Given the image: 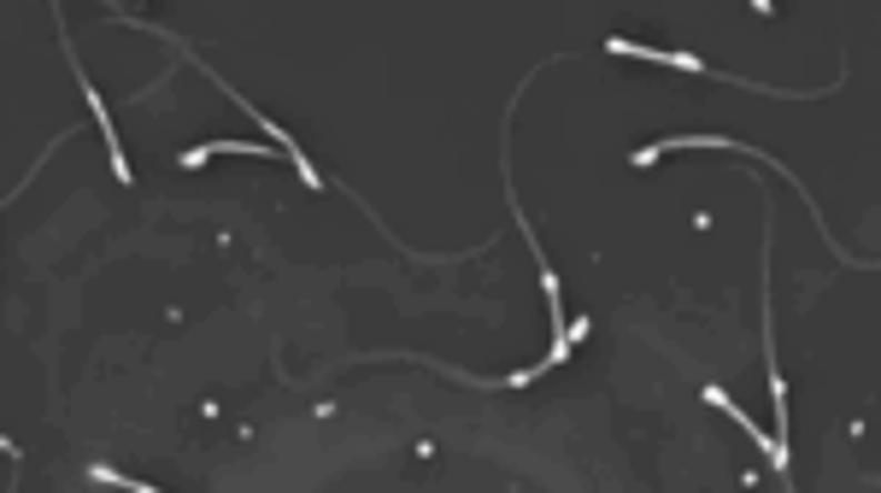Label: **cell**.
I'll use <instances>...</instances> for the list:
<instances>
[{
	"label": "cell",
	"instance_id": "obj_2",
	"mask_svg": "<svg viewBox=\"0 0 881 493\" xmlns=\"http://www.w3.org/2000/svg\"><path fill=\"white\" fill-rule=\"evenodd\" d=\"M89 476H94V482H107V487H124V493H166V487H148V482H136V476H118L112 464H94Z\"/></svg>",
	"mask_w": 881,
	"mask_h": 493
},
{
	"label": "cell",
	"instance_id": "obj_1",
	"mask_svg": "<svg viewBox=\"0 0 881 493\" xmlns=\"http://www.w3.org/2000/svg\"><path fill=\"white\" fill-rule=\"evenodd\" d=\"M223 153H236V159H264V153H277V148H271V141H207V148L182 153V171H200L207 159H223Z\"/></svg>",
	"mask_w": 881,
	"mask_h": 493
}]
</instances>
